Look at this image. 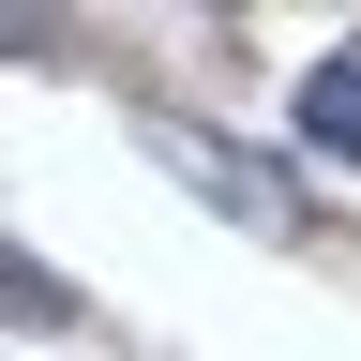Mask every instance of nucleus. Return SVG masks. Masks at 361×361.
<instances>
[{
  "label": "nucleus",
  "mask_w": 361,
  "mask_h": 361,
  "mask_svg": "<svg viewBox=\"0 0 361 361\" xmlns=\"http://www.w3.org/2000/svg\"><path fill=\"white\" fill-rule=\"evenodd\" d=\"M301 151H331V166H361V30L331 45V61L301 75Z\"/></svg>",
  "instance_id": "nucleus-1"
}]
</instances>
